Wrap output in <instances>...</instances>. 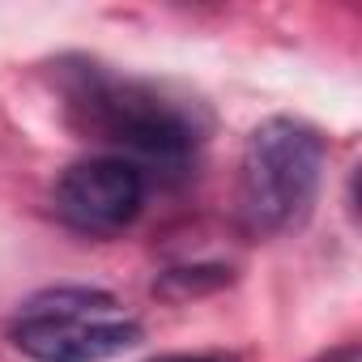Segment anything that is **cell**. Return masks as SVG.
<instances>
[{
    "instance_id": "obj_2",
    "label": "cell",
    "mask_w": 362,
    "mask_h": 362,
    "mask_svg": "<svg viewBox=\"0 0 362 362\" xmlns=\"http://www.w3.org/2000/svg\"><path fill=\"white\" fill-rule=\"evenodd\" d=\"M320 170H324V136L290 115L264 119L239 158V226L252 239L286 235L294 230L320 192Z\"/></svg>"
},
{
    "instance_id": "obj_5",
    "label": "cell",
    "mask_w": 362,
    "mask_h": 362,
    "mask_svg": "<svg viewBox=\"0 0 362 362\" xmlns=\"http://www.w3.org/2000/svg\"><path fill=\"white\" fill-rule=\"evenodd\" d=\"M153 362H226V358H214V354H166V358H153Z\"/></svg>"
},
{
    "instance_id": "obj_3",
    "label": "cell",
    "mask_w": 362,
    "mask_h": 362,
    "mask_svg": "<svg viewBox=\"0 0 362 362\" xmlns=\"http://www.w3.org/2000/svg\"><path fill=\"white\" fill-rule=\"evenodd\" d=\"M13 345L35 362H103L141 341V324L119 311L107 290L60 286L26 303L9 328Z\"/></svg>"
},
{
    "instance_id": "obj_4",
    "label": "cell",
    "mask_w": 362,
    "mask_h": 362,
    "mask_svg": "<svg viewBox=\"0 0 362 362\" xmlns=\"http://www.w3.org/2000/svg\"><path fill=\"white\" fill-rule=\"evenodd\" d=\"M52 205L56 218L77 235H119L145 209V170L115 153L77 162L60 175Z\"/></svg>"
},
{
    "instance_id": "obj_1",
    "label": "cell",
    "mask_w": 362,
    "mask_h": 362,
    "mask_svg": "<svg viewBox=\"0 0 362 362\" xmlns=\"http://www.w3.org/2000/svg\"><path fill=\"white\" fill-rule=\"evenodd\" d=\"M60 73V94H64V115L77 132L119 149L115 158L124 162H149L179 170L201 149L205 124L201 111L188 107L184 98H170L166 90L119 77L94 60H64L56 64Z\"/></svg>"
}]
</instances>
